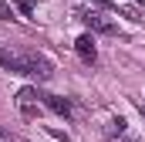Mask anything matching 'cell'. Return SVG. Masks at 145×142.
Returning a JSON list of instances; mask_svg holds the SVG:
<instances>
[{
	"label": "cell",
	"instance_id": "1",
	"mask_svg": "<svg viewBox=\"0 0 145 142\" xmlns=\"http://www.w3.org/2000/svg\"><path fill=\"white\" fill-rule=\"evenodd\" d=\"M0 64L14 74H24V78H37V81H47L54 74V64L27 47H0Z\"/></svg>",
	"mask_w": 145,
	"mask_h": 142
},
{
	"label": "cell",
	"instance_id": "2",
	"mask_svg": "<svg viewBox=\"0 0 145 142\" xmlns=\"http://www.w3.org/2000/svg\"><path fill=\"white\" fill-rule=\"evenodd\" d=\"M78 20L88 27V31H95V34H118V27L111 24V20H105V17H98V14H91V10H78Z\"/></svg>",
	"mask_w": 145,
	"mask_h": 142
},
{
	"label": "cell",
	"instance_id": "3",
	"mask_svg": "<svg viewBox=\"0 0 145 142\" xmlns=\"http://www.w3.org/2000/svg\"><path fill=\"white\" fill-rule=\"evenodd\" d=\"M40 102L47 112H54V115H61V118H71L74 115V105L71 98H64V95H51V91H40Z\"/></svg>",
	"mask_w": 145,
	"mask_h": 142
},
{
	"label": "cell",
	"instance_id": "4",
	"mask_svg": "<svg viewBox=\"0 0 145 142\" xmlns=\"http://www.w3.org/2000/svg\"><path fill=\"white\" fill-rule=\"evenodd\" d=\"M37 98H40V91L31 88V85L17 91V108H20V115H24V118H37V112H40V108H37Z\"/></svg>",
	"mask_w": 145,
	"mask_h": 142
},
{
	"label": "cell",
	"instance_id": "5",
	"mask_svg": "<svg viewBox=\"0 0 145 142\" xmlns=\"http://www.w3.org/2000/svg\"><path fill=\"white\" fill-rule=\"evenodd\" d=\"M74 51H78V58L84 61V64H95L98 61V47H95V37L91 34H81L74 41Z\"/></svg>",
	"mask_w": 145,
	"mask_h": 142
},
{
	"label": "cell",
	"instance_id": "6",
	"mask_svg": "<svg viewBox=\"0 0 145 142\" xmlns=\"http://www.w3.org/2000/svg\"><path fill=\"white\" fill-rule=\"evenodd\" d=\"M105 135H108V142H135L132 135H128V122L118 115V118H111L108 125H105Z\"/></svg>",
	"mask_w": 145,
	"mask_h": 142
},
{
	"label": "cell",
	"instance_id": "7",
	"mask_svg": "<svg viewBox=\"0 0 145 142\" xmlns=\"http://www.w3.org/2000/svg\"><path fill=\"white\" fill-rule=\"evenodd\" d=\"M14 7H17L24 17H34V0H14Z\"/></svg>",
	"mask_w": 145,
	"mask_h": 142
},
{
	"label": "cell",
	"instance_id": "8",
	"mask_svg": "<svg viewBox=\"0 0 145 142\" xmlns=\"http://www.w3.org/2000/svg\"><path fill=\"white\" fill-rule=\"evenodd\" d=\"M0 142H17V139H14V135H10V132H7V129L0 125Z\"/></svg>",
	"mask_w": 145,
	"mask_h": 142
},
{
	"label": "cell",
	"instance_id": "9",
	"mask_svg": "<svg viewBox=\"0 0 145 142\" xmlns=\"http://www.w3.org/2000/svg\"><path fill=\"white\" fill-rule=\"evenodd\" d=\"M91 3H98V7H115L111 0H91Z\"/></svg>",
	"mask_w": 145,
	"mask_h": 142
},
{
	"label": "cell",
	"instance_id": "10",
	"mask_svg": "<svg viewBox=\"0 0 145 142\" xmlns=\"http://www.w3.org/2000/svg\"><path fill=\"white\" fill-rule=\"evenodd\" d=\"M138 112H142V115H145V102H138Z\"/></svg>",
	"mask_w": 145,
	"mask_h": 142
}]
</instances>
